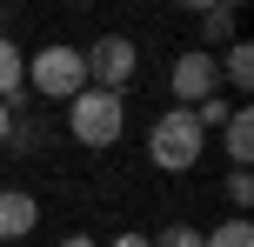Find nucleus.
<instances>
[{"mask_svg": "<svg viewBox=\"0 0 254 247\" xmlns=\"http://www.w3.org/2000/svg\"><path fill=\"white\" fill-rule=\"evenodd\" d=\"M27 87L40 94V100H74V94H87V60H80V47H67V40H47V47L27 53Z\"/></svg>", "mask_w": 254, "mask_h": 247, "instance_id": "1", "label": "nucleus"}, {"mask_svg": "<svg viewBox=\"0 0 254 247\" xmlns=\"http://www.w3.org/2000/svg\"><path fill=\"white\" fill-rule=\"evenodd\" d=\"M201 154H207V134H201V120H194L188 107H167V114L154 120V134H147V160H154L161 174H188Z\"/></svg>", "mask_w": 254, "mask_h": 247, "instance_id": "2", "label": "nucleus"}, {"mask_svg": "<svg viewBox=\"0 0 254 247\" xmlns=\"http://www.w3.org/2000/svg\"><path fill=\"white\" fill-rule=\"evenodd\" d=\"M67 134H74L80 147H114L127 134V100L121 94H101V87L74 94V100H67Z\"/></svg>", "mask_w": 254, "mask_h": 247, "instance_id": "3", "label": "nucleus"}, {"mask_svg": "<svg viewBox=\"0 0 254 247\" xmlns=\"http://www.w3.org/2000/svg\"><path fill=\"white\" fill-rule=\"evenodd\" d=\"M80 60H87V87L127 94V80H134V67H140V47L127 34H101L94 47H80Z\"/></svg>", "mask_w": 254, "mask_h": 247, "instance_id": "4", "label": "nucleus"}, {"mask_svg": "<svg viewBox=\"0 0 254 247\" xmlns=\"http://www.w3.org/2000/svg\"><path fill=\"white\" fill-rule=\"evenodd\" d=\"M214 47H188L174 60V74H167V87H174V100L181 107H201V100H214Z\"/></svg>", "mask_w": 254, "mask_h": 247, "instance_id": "5", "label": "nucleus"}, {"mask_svg": "<svg viewBox=\"0 0 254 247\" xmlns=\"http://www.w3.org/2000/svg\"><path fill=\"white\" fill-rule=\"evenodd\" d=\"M34 227H40V200L27 194V187H0V247L27 241Z\"/></svg>", "mask_w": 254, "mask_h": 247, "instance_id": "6", "label": "nucleus"}, {"mask_svg": "<svg viewBox=\"0 0 254 247\" xmlns=\"http://www.w3.org/2000/svg\"><path fill=\"white\" fill-rule=\"evenodd\" d=\"M214 74L228 80L234 94H248V87H254V47H248V40H228V47L214 53Z\"/></svg>", "mask_w": 254, "mask_h": 247, "instance_id": "7", "label": "nucleus"}, {"mask_svg": "<svg viewBox=\"0 0 254 247\" xmlns=\"http://www.w3.org/2000/svg\"><path fill=\"white\" fill-rule=\"evenodd\" d=\"M221 147H228V160H234V167H248V160H254V114H248V107H234V114H228V127H221Z\"/></svg>", "mask_w": 254, "mask_h": 247, "instance_id": "8", "label": "nucleus"}, {"mask_svg": "<svg viewBox=\"0 0 254 247\" xmlns=\"http://www.w3.org/2000/svg\"><path fill=\"white\" fill-rule=\"evenodd\" d=\"M20 87H27V47L0 34V100H20Z\"/></svg>", "mask_w": 254, "mask_h": 247, "instance_id": "9", "label": "nucleus"}, {"mask_svg": "<svg viewBox=\"0 0 254 247\" xmlns=\"http://www.w3.org/2000/svg\"><path fill=\"white\" fill-rule=\"evenodd\" d=\"M201 247H254V227L234 214V221H221L214 234H201Z\"/></svg>", "mask_w": 254, "mask_h": 247, "instance_id": "10", "label": "nucleus"}, {"mask_svg": "<svg viewBox=\"0 0 254 247\" xmlns=\"http://www.w3.org/2000/svg\"><path fill=\"white\" fill-rule=\"evenodd\" d=\"M201 34L228 47V40H234V7H207V13H201Z\"/></svg>", "mask_w": 254, "mask_h": 247, "instance_id": "11", "label": "nucleus"}, {"mask_svg": "<svg viewBox=\"0 0 254 247\" xmlns=\"http://www.w3.org/2000/svg\"><path fill=\"white\" fill-rule=\"evenodd\" d=\"M248 200H254V174L234 167V174H228V207H248Z\"/></svg>", "mask_w": 254, "mask_h": 247, "instance_id": "12", "label": "nucleus"}, {"mask_svg": "<svg viewBox=\"0 0 254 247\" xmlns=\"http://www.w3.org/2000/svg\"><path fill=\"white\" fill-rule=\"evenodd\" d=\"M154 247H201V227H188V221H174V227H167V234L154 241Z\"/></svg>", "mask_w": 254, "mask_h": 247, "instance_id": "13", "label": "nucleus"}, {"mask_svg": "<svg viewBox=\"0 0 254 247\" xmlns=\"http://www.w3.org/2000/svg\"><path fill=\"white\" fill-rule=\"evenodd\" d=\"M107 247H154V241H147V234H114Z\"/></svg>", "mask_w": 254, "mask_h": 247, "instance_id": "14", "label": "nucleus"}, {"mask_svg": "<svg viewBox=\"0 0 254 247\" xmlns=\"http://www.w3.org/2000/svg\"><path fill=\"white\" fill-rule=\"evenodd\" d=\"M7 134H13V107L0 100V141H7Z\"/></svg>", "mask_w": 254, "mask_h": 247, "instance_id": "15", "label": "nucleus"}, {"mask_svg": "<svg viewBox=\"0 0 254 247\" xmlns=\"http://www.w3.org/2000/svg\"><path fill=\"white\" fill-rule=\"evenodd\" d=\"M61 247H101V241H94V234H67Z\"/></svg>", "mask_w": 254, "mask_h": 247, "instance_id": "16", "label": "nucleus"}]
</instances>
